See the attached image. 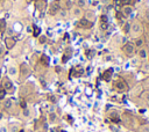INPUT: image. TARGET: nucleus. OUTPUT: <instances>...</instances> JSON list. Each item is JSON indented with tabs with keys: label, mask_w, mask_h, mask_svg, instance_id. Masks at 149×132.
<instances>
[{
	"label": "nucleus",
	"mask_w": 149,
	"mask_h": 132,
	"mask_svg": "<svg viewBox=\"0 0 149 132\" xmlns=\"http://www.w3.org/2000/svg\"><path fill=\"white\" fill-rule=\"evenodd\" d=\"M123 52L127 54V56H132L134 54L135 52V45L133 42H127L125 45H123Z\"/></svg>",
	"instance_id": "nucleus-1"
},
{
	"label": "nucleus",
	"mask_w": 149,
	"mask_h": 132,
	"mask_svg": "<svg viewBox=\"0 0 149 132\" xmlns=\"http://www.w3.org/2000/svg\"><path fill=\"white\" fill-rule=\"evenodd\" d=\"M1 87H2V88L6 90V91H8V90H12V89H13V82L9 80V78L5 76V78H2Z\"/></svg>",
	"instance_id": "nucleus-2"
},
{
	"label": "nucleus",
	"mask_w": 149,
	"mask_h": 132,
	"mask_svg": "<svg viewBox=\"0 0 149 132\" xmlns=\"http://www.w3.org/2000/svg\"><path fill=\"white\" fill-rule=\"evenodd\" d=\"M5 47L7 49V50H10V49H13L14 46H15V44H16V41H15V38L14 37H6L5 39Z\"/></svg>",
	"instance_id": "nucleus-3"
},
{
	"label": "nucleus",
	"mask_w": 149,
	"mask_h": 132,
	"mask_svg": "<svg viewBox=\"0 0 149 132\" xmlns=\"http://www.w3.org/2000/svg\"><path fill=\"white\" fill-rule=\"evenodd\" d=\"M130 29H132V32H133V34L137 35V34H140V32L142 31V24H141L140 22H134V23L132 24Z\"/></svg>",
	"instance_id": "nucleus-4"
},
{
	"label": "nucleus",
	"mask_w": 149,
	"mask_h": 132,
	"mask_svg": "<svg viewBox=\"0 0 149 132\" xmlns=\"http://www.w3.org/2000/svg\"><path fill=\"white\" fill-rule=\"evenodd\" d=\"M2 107H3L6 110H9V109L13 107V100H12V98H3Z\"/></svg>",
	"instance_id": "nucleus-5"
},
{
	"label": "nucleus",
	"mask_w": 149,
	"mask_h": 132,
	"mask_svg": "<svg viewBox=\"0 0 149 132\" xmlns=\"http://www.w3.org/2000/svg\"><path fill=\"white\" fill-rule=\"evenodd\" d=\"M137 56H139V58H141V59H146V58L148 57V51H147L144 47H141V49H139V51H137Z\"/></svg>",
	"instance_id": "nucleus-6"
},
{
	"label": "nucleus",
	"mask_w": 149,
	"mask_h": 132,
	"mask_svg": "<svg viewBox=\"0 0 149 132\" xmlns=\"http://www.w3.org/2000/svg\"><path fill=\"white\" fill-rule=\"evenodd\" d=\"M122 13L125 16H130V14L133 13V7L132 6H123L122 7Z\"/></svg>",
	"instance_id": "nucleus-7"
},
{
	"label": "nucleus",
	"mask_w": 149,
	"mask_h": 132,
	"mask_svg": "<svg viewBox=\"0 0 149 132\" xmlns=\"http://www.w3.org/2000/svg\"><path fill=\"white\" fill-rule=\"evenodd\" d=\"M7 72H8V74H9V75L14 76V75H16V74H17V68H16V66H15V65H10V66H8Z\"/></svg>",
	"instance_id": "nucleus-8"
},
{
	"label": "nucleus",
	"mask_w": 149,
	"mask_h": 132,
	"mask_svg": "<svg viewBox=\"0 0 149 132\" xmlns=\"http://www.w3.org/2000/svg\"><path fill=\"white\" fill-rule=\"evenodd\" d=\"M116 87H118V89H120V90H126V89H127V85H126L125 80H118Z\"/></svg>",
	"instance_id": "nucleus-9"
},
{
	"label": "nucleus",
	"mask_w": 149,
	"mask_h": 132,
	"mask_svg": "<svg viewBox=\"0 0 149 132\" xmlns=\"http://www.w3.org/2000/svg\"><path fill=\"white\" fill-rule=\"evenodd\" d=\"M79 25H83V28H84V27H85V28H90V27L92 25V22H91V21H88V20H86V19L84 17V19H81V20H80Z\"/></svg>",
	"instance_id": "nucleus-10"
},
{
	"label": "nucleus",
	"mask_w": 149,
	"mask_h": 132,
	"mask_svg": "<svg viewBox=\"0 0 149 132\" xmlns=\"http://www.w3.org/2000/svg\"><path fill=\"white\" fill-rule=\"evenodd\" d=\"M133 43H134V45H135V47H139V49H141V47H143V44H144V42H143V39H142V38H140V37H137V38H135V41H134Z\"/></svg>",
	"instance_id": "nucleus-11"
},
{
	"label": "nucleus",
	"mask_w": 149,
	"mask_h": 132,
	"mask_svg": "<svg viewBox=\"0 0 149 132\" xmlns=\"http://www.w3.org/2000/svg\"><path fill=\"white\" fill-rule=\"evenodd\" d=\"M35 6H36V8L38 10H43L44 7H45V1L44 0H37L36 3H35Z\"/></svg>",
	"instance_id": "nucleus-12"
},
{
	"label": "nucleus",
	"mask_w": 149,
	"mask_h": 132,
	"mask_svg": "<svg viewBox=\"0 0 149 132\" xmlns=\"http://www.w3.org/2000/svg\"><path fill=\"white\" fill-rule=\"evenodd\" d=\"M72 14H73V16L74 17H79V16H81V14H83V12H81V8H79V7H74L73 9H72Z\"/></svg>",
	"instance_id": "nucleus-13"
},
{
	"label": "nucleus",
	"mask_w": 149,
	"mask_h": 132,
	"mask_svg": "<svg viewBox=\"0 0 149 132\" xmlns=\"http://www.w3.org/2000/svg\"><path fill=\"white\" fill-rule=\"evenodd\" d=\"M58 10H59V7H58V5H55V3H54V5L50 7V9H49V13H50L51 15H55V14H56Z\"/></svg>",
	"instance_id": "nucleus-14"
},
{
	"label": "nucleus",
	"mask_w": 149,
	"mask_h": 132,
	"mask_svg": "<svg viewBox=\"0 0 149 132\" xmlns=\"http://www.w3.org/2000/svg\"><path fill=\"white\" fill-rule=\"evenodd\" d=\"M86 20H88V21H94V13L93 12H91V10H87L86 12V17H85Z\"/></svg>",
	"instance_id": "nucleus-15"
},
{
	"label": "nucleus",
	"mask_w": 149,
	"mask_h": 132,
	"mask_svg": "<svg viewBox=\"0 0 149 132\" xmlns=\"http://www.w3.org/2000/svg\"><path fill=\"white\" fill-rule=\"evenodd\" d=\"M6 29H7V27H6V21H5V19H0V31H1V32H5Z\"/></svg>",
	"instance_id": "nucleus-16"
},
{
	"label": "nucleus",
	"mask_w": 149,
	"mask_h": 132,
	"mask_svg": "<svg viewBox=\"0 0 149 132\" xmlns=\"http://www.w3.org/2000/svg\"><path fill=\"white\" fill-rule=\"evenodd\" d=\"M76 3H77V7H79V8H84L87 5L86 0H76Z\"/></svg>",
	"instance_id": "nucleus-17"
},
{
	"label": "nucleus",
	"mask_w": 149,
	"mask_h": 132,
	"mask_svg": "<svg viewBox=\"0 0 149 132\" xmlns=\"http://www.w3.org/2000/svg\"><path fill=\"white\" fill-rule=\"evenodd\" d=\"M21 73H22V76H23V75L26 76V75L28 74V67H27L26 64H22V65H21Z\"/></svg>",
	"instance_id": "nucleus-18"
},
{
	"label": "nucleus",
	"mask_w": 149,
	"mask_h": 132,
	"mask_svg": "<svg viewBox=\"0 0 149 132\" xmlns=\"http://www.w3.org/2000/svg\"><path fill=\"white\" fill-rule=\"evenodd\" d=\"M33 29H34V37H38L40 36V32H41L40 28H37L36 25H33Z\"/></svg>",
	"instance_id": "nucleus-19"
},
{
	"label": "nucleus",
	"mask_w": 149,
	"mask_h": 132,
	"mask_svg": "<svg viewBox=\"0 0 149 132\" xmlns=\"http://www.w3.org/2000/svg\"><path fill=\"white\" fill-rule=\"evenodd\" d=\"M6 93H7V91H6V90H5L2 87H0V101L5 98V96H6Z\"/></svg>",
	"instance_id": "nucleus-20"
},
{
	"label": "nucleus",
	"mask_w": 149,
	"mask_h": 132,
	"mask_svg": "<svg viewBox=\"0 0 149 132\" xmlns=\"http://www.w3.org/2000/svg\"><path fill=\"white\" fill-rule=\"evenodd\" d=\"M121 2L125 5V6H130L135 2V0H121Z\"/></svg>",
	"instance_id": "nucleus-21"
},
{
	"label": "nucleus",
	"mask_w": 149,
	"mask_h": 132,
	"mask_svg": "<svg viewBox=\"0 0 149 132\" xmlns=\"http://www.w3.org/2000/svg\"><path fill=\"white\" fill-rule=\"evenodd\" d=\"M22 113H23V116H24V117H29L30 111H29V109H28V108H24V109H22Z\"/></svg>",
	"instance_id": "nucleus-22"
},
{
	"label": "nucleus",
	"mask_w": 149,
	"mask_h": 132,
	"mask_svg": "<svg viewBox=\"0 0 149 132\" xmlns=\"http://www.w3.org/2000/svg\"><path fill=\"white\" fill-rule=\"evenodd\" d=\"M5 54H6V49H5L3 45L0 44V57H3Z\"/></svg>",
	"instance_id": "nucleus-23"
},
{
	"label": "nucleus",
	"mask_w": 149,
	"mask_h": 132,
	"mask_svg": "<svg viewBox=\"0 0 149 132\" xmlns=\"http://www.w3.org/2000/svg\"><path fill=\"white\" fill-rule=\"evenodd\" d=\"M59 15H61V17H65L66 16V12L64 9H61L59 10Z\"/></svg>",
	"instance_id": "nucleus-24"
},
{
	"label": "nucleus",
	"mask_w": 149,
	"mask_h": 132,
	"mask_svg": "<svg viewBox=\"0 0 149 132\" xmlns=\"http://www.w3.org/2000/svg\"><path fill=\"white\" fill-rule=\"evenodd\" d=\"M0 132H8V129L6 126H0Z\"/></svg>",
	"instance_id": "nucleus-25"
},
{
	"label": "nucleus",
	"mask_w": 149,
	"mask_h": 132,
	"mask_svg": "<svg viewBox=\"0 0 149 132\" xmlns=\"http://www.w3.org/2000/svg\"><path fill=\"white\" fill-rule=\"evenodd\" d=\"M101 29H102V30H106V29H107V22L101 23Z\"/></svg>",
	"instance_id": "nucleus-26"
},
{
	"label": "nucleus",
	"mask_w": 149,
	"mask_h": 132,
	"mask_svg": "<svg viewBox=\"0 0 149 132\" xmlns=\"http://www.w3.org/2000/svg\"><path fill=\"white\" fill-rule=\"evenodd\" d=\"M55 119H56V115H55V113H50V120L54 122Z\"/></svg>",
	"instance_id": "nucleus-27"
},
{
	"label": "nucleus",
	"mask_w": 149,
	"mask_h": 132,
	"mask_svg": "<svg viewBox=\"0 0 149 132\" xmlns=\"http://www.w3.org/2000/svg\"><path fill=\"white\" fill-rule=\"evenodd\" d=\"M10 131H12V132H16V131H17V126L12 125V126H10Z\"/></svg>",
	"instance_id": "nucleus-28"
},
{
	"label": "nucleus",
	"mask_w": 149,
	"mask_h": 132,
	"mask_svg": "<svg viewBox=\"0 0 149 132\" xmlns=\"http://www.w3.org/2000/svg\"><path fill=\"white\" fill-rule=\"evenodd\" d=\"M38 41H40V43H44V42H45V37H44V36H41Z\"/></svg>",
	"instance_id": "nucleus-29"
},
{
	"label": "nucleus",
	"mask_w": 149,
	"mask_h": 132,
	"mask_svg": "<svg viewBox=\"0 0 149 132\" xmlns=\"http://www.w3.org/2000/svg\"><path fill=\"white\" fill-rule=\"evenodd\" d=\"M144 96H146V100L149 102V93H146V94H144Z\"/></svg>",
	"instance_id": "nucleus-30"
},
{
	"label": "nucleus",
	"mask_w": 149,
	"mask_h": 132,
	"mask_svg": "<svg viewBox=\"0 0 149 132\" xmlns=\"http://www.w3.org/2000/svg\"><path fill=\"white\" fill-rule=\"evenodd\" d=\"M2 116H3V115H2V112H1V111H0V119H1V118H2Z\"/></svg>",
	"instance_id": "nucleus-31"
},
{
	"label": "nucleus",
	"mask_w": 149,
	"mask_h": 132,
	"mask_svg": "<svg viewBox=\"0 0 149 132\" xmlns=\"http://www.w3.org/2000/svg\"><path fill=\"white\" fill-rule=\"evenodd\" d=\"M1 108H2V104H1V103H0V110H1Z\"/></svg>",
	"instance_id": "nucleus-32"
},
{
	"label": "nucleus",
	"mask_w": 149,
	"mask_h": 132,
	"mask_svg": "<svg viewBox=\"0 0 149 132\" xmlns=\"http://www.w3.org/2000/svg\"><path fill=\"white\" fill-rule=\"evenodd\" d=\"M0 76H1V71H0Z\"/></svg>",
	"instance_id": "nucleus-33"
}]
</instances>
